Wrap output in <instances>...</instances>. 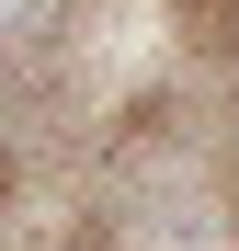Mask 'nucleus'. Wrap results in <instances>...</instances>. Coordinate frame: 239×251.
Returning <instances> with one entry per match:
<instances>
[{
    "mask_svg": "<svg viewBox=\"0 0 239 251\" xmlns=\"http://www.w3.org/2000/svg\"><path fill=\"white\" fill-rule=\"evenodd\" d=\"M68 0H0V46H46Z\"/></svg>",
    "mask_w": 239,
    "mask_h": 251,
    "instance_id": "obj_1",
    "label": "nucleus"
}]
</instances>
